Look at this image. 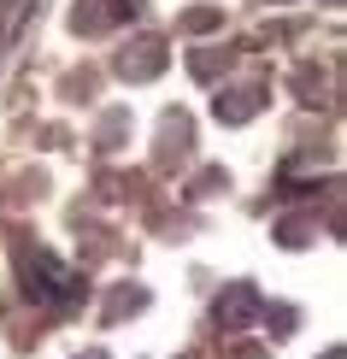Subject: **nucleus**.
<instances>
[{
    "instance_id": "20e7f679",
    "label": "nucleus",
    "mask_w": 347,
    "mask_h": 359,
    "mask_svg": "<svg viewBox=\"0 0 347 359\" xmlns=\"http://www.w3.org/2000/svg\"><path fill=\"white\" fill-rule=\"evenodd\" d=\"M159 65H165V41H135V48L118 53V71L124 77H154Z\"/></svg>"
},
{
    "instance_id": "423d86ee",
    "label": "nucleus",
    "mask_w": 347,
    "mask_h": 359,
    "mask_svg": "<svg viewBox=\"0 0 347 359\" xmlns=\"http://www.w3.org/2000/svg\"><path fill=\"white\" fill-rule=\"evenodd\" d=\"M88 359H100V353H88Z\"/></svg>"
},
{
    "instance_id": "39448f33",
    "label": "nucleus",
    "mask_w": 347,
    "mask_h": 359,
    "mask_svg": "<svg viewBox=\"0 0 347 359\" xmlns=\"http://www.w3.org/2000/svg\"><path fill=\"white\" fill-rule=\"evenodd\" d=\"M324 359H341V353H336V348H329V353H324Z\"/></svg>"
},
{
    "instance_id": "f03ea898",
    "label": "nucleus",
    "mask_w": 347,
    "mask_h": 359,
    "mask_svg": "<svg viewBox=\"0 0 347 359\" xmlns=\"http://www.w3.org/2000/svg\"><path fill=\"white\" fill-rule=\"evenodd\" d=\"M259 318V289L253 283H236V289L218 294V324H230V330H241V324Z\"/></svg>"
},
{
    "instance_id": "7ed1b4c3",
    "label": "nucleus",
    "mask_w": 347,
    "mask_h": 359,
    "mask_svg": "<svg viewBox=\"0 0 347 359\" xmlns=\"http://www.w3.org/2000/svg\"><path fill=\"white\" fill-rule=\"evenodd\" d=\"M259 107H265V88H230V95L212 100V112L224 118V124H247Z\"/></svg>"
},
{
    "instance_id": "f257e3e1",
    "label": "nucleus",
    "mask_w": 347,
    "mask_h": 359,
    "mask_svg": "<svg viewBox=\"0 0 347 359\" xmlns=\"http://www.w3.org/2000/svg\"><path fill=\"white\" fill-rule=\"evenodd\" d=\"M24 271H29V277H24V289L36 294V301H77V289H83V283L71 277L65 265L53 259V253H36V259H24Z\"/></svg>"
}]
</instances>
